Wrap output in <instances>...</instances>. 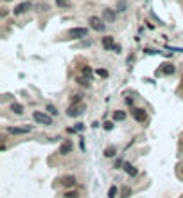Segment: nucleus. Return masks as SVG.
<instances>
[{"mask_svg":"<svg viewBox=\"0 0 183 198\" xmlns=\"http://www.w3.org/2000/svg\"><path fill=\"white\" fill-rule=\"evenodd\" d=\"M32 119H34L36 122H40V124H45V126L52 124V117H50V115H47L45 112H40V110L32 112Z\"/></svg>","mask_w":183,"mask_h":198,"instance_id":"nucleus-1","label":"nucleus"},{"mask_svg":"<svg viewBox=\"0 0 183 198\" xmlns=\"http://www.w3.org/2000/svg\"><path fill=\"white\" fill-rule=\"evenodd\" d=\"M84 103H77V104H70L68 106V110H66V115L68 117H77V115H81L83 112H84Z\"/></svg>","mask_w":183,"mask_h":198,"instance_id":"nucleus-2","label":"nucleus"},{"mask_svg":"<svg viewBox=\"0 0 183 198\" xmlns=\"http://www.w3.org/2000/svg\"><path fill=\"white\" fill-rule=\"evenodd\" d=\"M68 36L72 40H81L88 36V31H86V27H74V29L68 31Z\"/></svg>","mask_w":183,"mask_h":198,"instance_id":"nucleus-3","label":"nucleus"},{"mask_svg":"<svg viewBox=\"0 0 183 198\" xmlns=\"http://www.w3.org/2000/svg\"><path fill=\"white\" fill-rule=\"evenodd\" d=\"M88 23H90V27H92L93 31H104V29H106L104 22H102V20L99 18V16H90Z\"/></svg>","mask_w":183,"mask_h":198,"instance_id":"nucleus-4","label":"nucleus"},{"mask_svg":"<svg viewBox=\"0 0 183 198\" xmlns=\"http://www.w3.org/2000/svg\"><path fill=\"white\" fill-rule=\"evenodd\" d=\"M174 65L172 63H162L160 65V69L156 70V74H165V76H171V74H174Z\"/></svg>","mask_w":183,"mask_h":198,"instance_id":"nucleus-5","label":"nucleus"},{"mask_svg":"<svg viewBox=\"0 0 183 198\" xmlns=\"http://www.w3.org/2000/svg\"><path fill=\"white\" fill-rule=\"evenodd\" d=\"M131 115H133L135 121H138V122H144V121L147 119V114H145L144 108H133V110H131Z\"/></svg>","mask_w":183,"mask_h":198,"instance_id":"nucleus-6","label":"nucleus"},{"mask_svg":"<svg viewBox=\"0 0 183 198\" xmlns=\"http://www.w3.org/2000/svg\"><path fill=\"white\" fill-rule=\"evenodd\" d=\"M58 182H59V186H65V187H74L76 186V177L66 175V177H61Z\"/></svg>","mask_w":183,"mask_h":198,"instance_id":"nucleus-7","label":"nucleus"},{"mask_svg":"<svg viewBox=\"0 0 183 198\" xmlns=\"http://www.w3.org/2000/svg\"><path fill=\"white\" fill-rule=\"evenodd\" d=\"M31 128L29 126H25V128H18V126H9L7 128V133H11V135H23V133H27Z\"/></svg>","mask_w":183,"mask_h":198,"instance_id":"nucleus-8","label":"nucleus"},{"mask_svg":"<svg viewBox=\"0 0 183 198\" xmlns=\"http://www.w3.org/2000/svg\"><path fill=\"white\" fill-rule=\"evenodd\" d=\"M72 148H74L72 140H65L59 146V155H68V153H72Z\"/></svg>","mask_w":183,"mask_h":198,"instance_id":"nucleus-9","label":"nucleus"},{"mask_svg":"<svg viewBox=\"0 0 183 198\" xmlns=\"http://www.w3.org/2000/svg\"><path fill=\"white\" fill-rule=\"evenodd\" d=\"M102 47H104L106 51H113L117 45H115V40L111 38V36H104V38H102Z\"/></svg>","mask_w":183,"mask_h":198,"instance_id":"nucleus-10","label":"nucleus"},{"mask_svg":"<svg viewBox=\"0 0 183 198\" xmlns=\"http://www.w3.org/2000/svg\"><path fill=\"white\" fill-rule=\"evenodd\" d=\"M27 9H31V4H29V2H23V4H18V5L13 9V13H15V15H22V13H25Z\"/></svg>","mask_w":183,"mask_h":198,"instance_id":"nucleus-11","label":"nucleus"},{"mask_svg":"<svg viewBox=\"0 0 183 198\" xmlns=\"http://www.w3.org/2000/svg\"><path fill=\"white\" fill-rule=\"evenodd\" d=\"M124 169H126V173L129 175V177H137V168L135 166H131V164H124Z\"/></svg>","mask_w":183,"mask_h":198,"instance_id":"nucleus-12","label":"nucleus"},{"mask_svg":"<svg viewBox=\"0 0 183 198\" xmlns=\"http://www.w3.org/2000/svg\"><path fill=\"white\" fill-rule=\"evenodd\" d=\"M77 103H83V94L81 92H76V94L70 97V104H77Z\"/></svg>","mask_w":183,"mask_h":198,"instance_id":"nucleus-13","label":"nucleus"},{"mask_svg":"<svg viewBox=\"0 0 183 198\" xmlns=\"http://www.w3.org/2000/svg\"><path fill=\"white\" fill-rule=\"evenodd\" d=\"M11 110H13L16 115H22V114H23V106H22L20 103H13V104H11Z\"/></svg>","mask_w":183,"mask_h":198,"instance_id":"nucleus-14","label":"nucleus"},{"mask_svg":"<svg viewBox=\"0 0 183 198\" xmlns=\"http://www.w3.org/2000/svg\"><path fill=\"white\" fill-rule=\"evenodd\" d=\"M115 155H117L115 146H108V148L104 150V157H115Z\"/></svg>","mask_w":183,"mask_h":198,"instance_id":"nucleus-15","label":"nucleus"},{"mask_svg":"<svg viewBox=\"0 0 183 198\" xmlns=\"http://www.w3.org/2000/svg\"><path fill=\"white\" fill-rule=\"evenodd\" d=\"M77 83H79L81 87H90V78H86V76H79V78H77Z\"/></svg>","mask_w":183,"mask_h":198,"instance_id":"nucleus-16","label":"nucleus"},{"mask_svg":"<svg viewBox=\"0 0 183 198\" xmlns=\"http://www.w3.org/2000/svg\"><path fill=\"white\" fill-rule=\"evenodd\" d=\"M102 15H104V18L110 20V22H111V20H115V13H113L111 9H104V13H102Z\"/></svg>","mask_w":183,"mask_h":198,"instance_id":"nucleus-17","label":"nucleus"},{"mask_svg":"<svg viewBox=\"0 0 183 198\" xmlns=\"http://www.w3.org/2000/svg\"><path fill=\"white\" fill-rule=\"evenodd\" d=\"M126 119V112H113V121H124Z\"/></svg>","mask_w":183,"mask_h":198,"instance_id":"nucleus-18","label":"nucleus"},{"mask_svg":"<svg viewBox=\"0 0 183 198\" xmlns=\"http://www.w3.org/2000/svg\"><path fill=\"white\" fill-rule=\"evenodd\" d=\"M56 4L59 7H70L72 5V0H56Z\"/></svg>","mask_w":183,"mask_h":198,"instance_id":"nucleus-19","label":"nucleus"},{"mask_svg":"<svg viewBox=\"0 0 183 198\" xmlns=\"http://www.w3.org/2000/svg\"><path fill=\"white\" fill-rule=\"evenodd\" d=\"M117 193H119V189H117L115 186H111L110 191H108V198H115V196H117Z\"/></svg>","mask_w":183,"mask_h":198,"instance_id":"nucleus-20","label":"nucleus"},{"mask_svg":"<svg viewBox=\"0 0 183 198\" xmlns=\"http://www.w3.org/2000/svg\"><path fill=\"white\" fill-rule=\"evenodd\" d=\"M129 195H131V189L126 186V187H122V191H120V196L122 198H129Z\"/></svg>","mask_w":183,"mask_h":198,"instance_id":"nucleus-21","label":"nucleus"},{"mask_svg":"<svg viewBox=\"0 0 183 198\" xmlns=\"http://www.w3.org/2000/svg\"><path fill=\"white\" fill-rule=\"evenodd\" d=\"M83 76H86V78H90L92 76V69L86 65V67H83Z\"/></svg>","mask_w":183,"mask_h":198,"instance_id":"nucleus-22","label":"nucleus"},{"mask_svg":"<svg viewBox=\"0 0 183 198\" xmlns=\"http://www.w3.org/2000/svg\"><path fill=\"white\" fill-rule=\"evenodd\" d=\"M47 110H49V114H50V115H56V114H58V110H56V106H54V104H47Z\"/></svg>","mask_w":183,"mask_h":198,"instance_id":"nucleus-23","label":"nucleus"},{"mask_svg":"<svg viewBox=\"0 0 183 198\" xmlns=\"http://www.w3.org/2000/svg\"><path fill=\"white\" fill-rule=\"evenodd\" d=\"M97 76H101V78H108V70H106V69H97Z\"/></svg>","mask_w":183,"mask_h":198,"instance_id":"nucleus-24","label":"nucleus"},{"mask_svg":"<svg viewBox=\"0 0 183 198\" xmlns=\"http://www.w3.org/2000/svg\"><path fill=\"white\" fill-rule=\"evenodd\" d=\"M65 198H77V193L76 191H68V193H65Z\"/></svg>","mask_w":183,"mask_h":198,"instance_id":"nucleus-25","label":"nucleus"},{"mask_svg":"<svg viewBox=\"0 0 183 198\" xmlns=\"http://www.w3.org/2000/svg\"><path fill=\"white\" fill-rule=\"evenodd\" d=\"M117 9H119V11H126V2H124V0H122V2H119Z\"/></svg>","mask_w":183,"mask_h":198,"instance_id":"nucleus-26","label":"nucleus"},{"mask_svg":"<svg viewBox=\"0 0 183 198\" xmlns=\"http://www.w3.org/2000/svg\"><path fill=\"white\" fill-rule=\"evenodd\" d=\"M111 128H113V122H111V121H108V122H104V130H108V132H110Z\"/></svg>","mask_w":183,"mask_h":198,"instance_id":"nucleus-27","label":"nucleus"},{"mask_svg":"<svg viewBox=\"0 0 183 198\" xmlns=\"http://www.w3.org/2000/svg\"><path fill=\"white\" fill-rule=\"evenodd\" d=\"M4 2H9V0H4Z\"/></svg>","mask_w":183,"mask_h":198,"instance_id":"nucleus-28","label":"nucleus"},{"mask_svg":"<svg viewBox=\"0 0 183 198\" xmlns=\"http://www.w3.org/2000/svg\"><path fill=\"white\" fill-rule=\"evenodd\" d=\"M181 81H183V79H181ZM181 85H183V83H181Z\"/></svg>","mask_w":183,"mask_h":198,"instance_id":"nucleus-29","label":"nucleus"}]
</instances>
